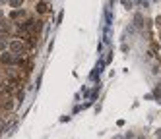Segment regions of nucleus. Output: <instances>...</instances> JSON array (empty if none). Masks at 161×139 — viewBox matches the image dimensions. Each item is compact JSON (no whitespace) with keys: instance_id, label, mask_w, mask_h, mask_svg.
<instances>
[{"instance_id":"obj_11","label":"nucleus","mask_w":161,"mask_h":139,"mask_svg":"<svg viewBox=\"0 0 161 139\" xmlns=\"http://www.w3.org/2000/svg\"><path fill=\"white\" fill-rule=\"evenodd\" d=\"M159 43H161V35H159Z\"/></svg>"},{"instance_id":"obj_7","label":"nucleus","mask_w":161,"mask_h":139,"mask_svg":"<svg viewBox=\"0 0 161 139\" xmlns=\"http://www.w3.org/2000/svg\"><path fill=\"white\" fill-rule=\"evenodd\" d=\"M8 4H10V8H16V10H19L21 6H24V0H8Z\"/></svg>"},{"instance_id":"obj_2","label":"nucleus","mask_w":161,"mask_h":139,"mask_svg":"<svg viewBox=\"0 0 161 139\" xmlns=\"http://www.w3.org/2000/svg\"><path fill=\"white\" fill-rule=\"evenodd\" d=\"M0 108H2V112H12L14 110V100H12V97H4L2 100H0Z\"/></svg>"},{"instance_id":"obj_8","label":"nucleus","mask_w":161,"mask_h":139,"mask_svg":"<svg viewBox=\"0 0 161 139\" xmlns=\"http://www.w3.org/2000/svg\"><path fill=\"white\" fill-rule=\"evenodd\" d=\"M24 97H25V95H24V89H18V91H16V99H18V102L24 100Z\"/></svg>"},{"instance_id":"obj_4","label":"nucleus","mask_w":161,"mask_h":139,"mask_svg":"<svg viewBox=\"0 0 161 139\" xmlns=\"http://www.w3.org/2000/svg\"><path fill=\"white\" fill-rule=\"evenodd\" d=\"M35 12H37V14H49L51 8H49V4H47V2H43V0H41V2H37V4H35Z\"/></svg>"},{"instance_id":"obj_3","label":"nucleus","mask_w":161,"mask_h":139,"mask_svg":"<svg viewBox=\"0 0 161 139\" xmlns=\"http://www.w3.org/2000/svg\"><path fill=\"white\" fill-rule=\"evenodd\" d=\"M21 41H24V44L27 46V49H35V44H37V35H25Z\"/></svg>"},{"instance_id":"obj_6","label":"nucleus","mask_w":161,"mask_h":139,"mask_svg":"<svg viewBox=\"0 0 161 139\" xmlns=\"http://www.w3.org/2000/svg\"><path fill=\"white\" fill-rule=\"evenodd\" d=\"M19 18H25V10H14L12 14H10V19H19Z\"/></svg>"},{"instance_id":"obj_5","label":"nucleus","mask_w":161,"mask_h":139,"mask_svg":"<svg viewBox=\"0 0 161 139\" xmlns=\"http://www.w3.org/2000/svg\"><path fill=\"white\" fill-rule=\"evenodd\" d=\"M0 62L2 64H16V58L12 56V52H4L2 56H0Z\"/></svg>"},{"instance_id":"obj_9","label":"nucleus","mask_w":161,"mask_h":139,"mask_svg":"<svg viewBox=\"0 0 161 139\" xmlns=\"http://www.w3.org/2000/svg\"><path fill=\"white\" fill-rule=\"evenodd\" d=\"M155 25H157V27H161V16H157V18H155Z\"/></svg>"},{"instance_id":"obj_1","label":"nucleus","mask_w":161,"mask_h":139,"mask_svg":"<svg viewBox=\"0 0 161 139\" xmlns=\"http://www.w3.org/2000/svg\"><path fill=\"white\" fill-rule=\"evenodd\" d=\"M10 52L16 54V56H25L27 46L24 44V41H21V39H14V41H10Z\"/></svg>"},{"instance_id":"obj_10","label":"nucleus","mask_w":161,"mask_h":139,"mask_svg":"<svg viewBox=\"0 0 161 139\" xmlns=\"http://www.w3.org/2000/svg\"><path fill=\"white\" fill-rule=\"evenodd\" d=\"M2 49H4V41H2V39H0V50H2Z\"/></svg>"}]
</instances>
